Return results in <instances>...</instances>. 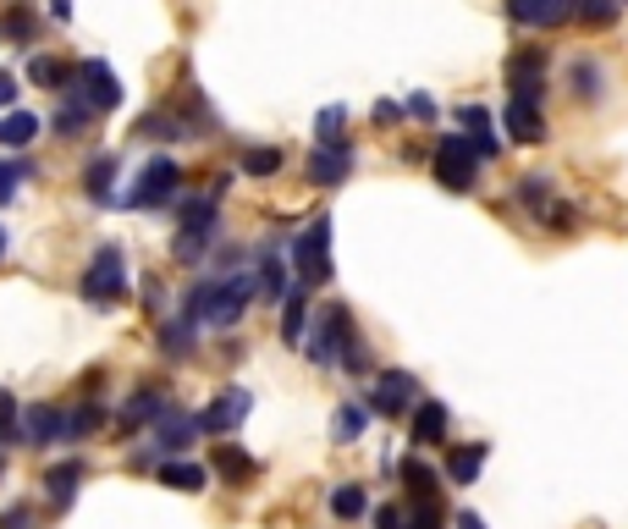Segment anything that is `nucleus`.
<instances>
[{"label":"nucleus","instance_id":"nucleus-1","mask_svg":"<svg viewBox=\"0 0 628 529\" xmlns=\"http://www.w3.org/2000/svg\"><path fill=\"white\" fill-rule=\"evenodd\" d=\"M254 304V276L248 271H221V276H205L188 298H183V315L194 325H210V331H232Z\"/></svg>","mask_w":628,"mask_h":529},{"label":"nucleus","instance_id":"nucleus-2","mask_svg":"<svg viewBox=\"0 0 628 529\" xmlns=\"http://www.w3.org/2000/svg\"><path fill=\"white\" fill-rule=\"evenodd\" d=\"M216 237H221V199L216 194L183 199V210H176V237H171L176 264H205Z\"/></svg>","mask_w":628,"mask_h":529},{"label":"nucleus","instance_id":"nucleus-3","mask_svg":"<svg viewBox=\"0 0 628 529\" xmlns=\"http://www.w3.org/2000/svg\"><path fill=\"white\" fill-rule=\"evenodd\" d=\"M435 183H441L446 194H475V183H480V155H475L469 133H441V144H435Z\"/></svg>","mask_w":628,"mask_h":529},{"label":"nucleus","instance_id":"nucleus-4","mask_svg":"<svg viewBox=\"0 0 628 529\" xmlns=\"http://www.w3.org/2000/svg\"><path fill=\"white\" fill-rule=\"evenodd\" d=\"M77 293H83L88 304H122V298H127V254H122L116 243H100V248H95V264H88L83 282H77Z\"/></svg>","mask_w":628,"mask_h":529},{"label":"nucleus","instance_id":"nucleus-5","mask_svg":"<svg viewBox=\"0 0 628 529\" xmlns=\"http://www.w3.org/2000/svg\"><path fill=\"white\" fill-rule=\"evenodd\" d=\"M293 271H298V287L331 282V216H309V226L293 243Z\"/></svg>","mask_w":628,"mask_h":529},{"label":"nucleus","instance_id":"nucleus-6","mask_svg":"<svg viewBox=\"0 0 628 529\" xmlns=\"http://www.w3.org/2000/svg\"><path fill=\"white\" fill-rule=\"evenodd\" d=\"M353 342V309L347 304H325L320 309V325L309 331V342H304V359L315 365V370H331V365H342V347Z\"/></svg>","mask_w":628,"mask_h":529},{"label":"nucleus","instance_id":"nucleus-7","mask_svg":"<svg viewBox=\"0 0 628 529\" xmlns=\"http://www.w3.org/2000/svg\"><path fill=\"white\" fill-rule=\"evenodd\" d=\"M176 188H183V165H176L171 155H155V160L138 171V183L122 194V205H133V210H160V205H171Z\"/></svg>","mask_w":628,"mask_h":529},{"label":"nucleus","instance_id":"nucleus-8","mask_svg":"<svg viewBox=\"0 0 628 529\" xmlns=\"http://www.w3.org/2000/svg\"><path fill=\"white\" fill-rule=\"evenodd\" d=\"M194 435H199V419H194V414H183V408L171 403V408L160 414V425H155V441L138 453V464H155V458H160V464H171V458H183V453L194 447Z\"/></svg>","mask_w":628,"mask_h":529},{"label":"nucleus","instance_id":"nucleus-9","mask_svg":"<svg viewBox=\"0 0 628 529\" xmlns=\"http://www.w3.org/2000/svg\"><path fill=\"white\" fill-rule=\"evenodd\" d=\"M370 414H381V419H403V414H414L419 408V381L408 376V370H386V376H375V386H370V403H365Z\"/></svg>","mask_w":628,"mask_h":529},{"label":"nucleus","instance_id":"nucleus-10","mask_svg":"<svg viewBox=\"0 0 628 529\" xmlns=\"http://www.w3.org/2000/svg\"><path fill=\"white\" fill-rule=\"evenodd\" d=\"M248 408H254V392H248V386H221V392L210 397V408L199 414V430L226 435V430H237V425L248 419Z\"/></svg>","mask_w":628,"mask_h":529},{"label":"nucleus","instance_id":"nucleus-11","mask_svg":"<svg viewBox=\"0 0 628 529\" xmlns=\"http://www.w3.org/2000/svg\"><path fill=\"white\" fill-rule=\"evenodd\" d=\"M77 100H88L95 111H116L122 106V83H116V72L106 66V61H83L77 66V88H72Z\"/></svg>","mask_w":628,"mask_h":529},{"label":"nucleus","instance_id":"nucleus-12","mask_svg":"<svg viewBox=\"0 0 628 529\" xmlns=\"http://www.w3.org/2000/svg\"><path fill=\"white\" fill-rule=\"evenodd\" d=\"M61 430H66V414L56 403H34L17 419V441H23V447H61Z\"/></svg>","mask_w":628,"mask_h":529},{"label":"nucleus","instance_id":"nucleus-13","mask_svg":"<svg viewBox=\"0 0 628 529\" xmlns=\"http://www.w3.org/2000/svg\"><path fill=\"white\" fill-rule=\"evenodd\" d=\"M507 17L518 28H563L568 17H579V0H507Z\"/></svg>","mask_w":628,"mask_h":529},{"label":"nucleus","instance_id":"nucleus-14","mask_svg":"<svg viewBox=\"0 0 628 529\" xmlns=\"http://www.w3.org/2000/svg\"><path fill=\"white\" fill-rule=\"evenodd\" d=\"M171 408V397L160 392V386H138L127 403H122V414H116V425H122V435L127 430H144V425H160V414Z\"/></svg>","mask_w":628,"mask_h":529},{"label":"nucleus","instance_id":"nucleus-15","mask_svg":"<svg viewBox=\"0 0 628 529\" xmlns=\"http://www.w3.org/2000/svg\"><path fill=\"white\" fill-rule=\"evenodd\" d=\"M254 293L264 298V304H282L293 287H287V259L276 254V248H264L259 254V264H254Z\"/></svg>","mask_w":628,"mask_h":529},{"label":"nucleus","instance_id":"nucleus-16","mask_svg":"<svg viewBox=\"0 0 628 529\" xmlns=\"http://www.w3.org/2000/svg\"><path fill=\"white\" fill-rule=\"evenodd\" d=\"M309 320H315L309 287H293V293L282 298V342H287V347H304V342H309Z\"/></svg>","mask_w":628,"mask_h":529},{"label":"nucleus","instance_id":"nucleus-17","mask_svg":"<svg viewBox=\"0 0 628 529\" xmlns=\"http://www.w3.org/2000/svg\"><path fill=\"white\" fill-rule=\"evenodd\" d=\"M83 480H88V464H83V458H66V464H56V469H45V480H39V485H45V496H50V502H56V507L66 513Z\"/></svg>","mask_w":628,"mask_h":529},{"label":"nucleus","instance_id":"nucleus-18","mask_svg":"<svg viewBox=\"0 0 628 529\" xmlns=\"http://www.w3.org/2000/svg\"><path fill=\"white\" fill-rule=\"evenodd\" d=\"M347 176H353V144H347V149H315V155H309V183L342 188Z\"/></svg>","mask_w":628,"mask_h":529},{"label":"nucleus","instance_id":"nucleus-19","mask_svg":"<svg viewBox=\"0 0 628 529\" xmlns=\"http://www.w3.org/2000/svg\"><path fill=\"white\" fill-rule=\"evenodd\" d=\"M216 475L226 480V485H254L259 480V458H248L243 447H232V441H216Z\"/></svg>","mask_w":628,"mask_h":529},{"label":"nucleus","instance_id":"nucleus-20","mask_svg":"<svg viewBox=\"0 0 628 529\" xmlns=\"http://www.w3.org/2000/svg\"><path fill=\"white\" fill-rule=\"evenodd\" d=\"M408 441H414V447H435V441H446V408H441L435 397H419L414 425H408Z\"/></svg>","mask_w":628,"mask_h":529},{"label":"nucleus","instance_id":"nucleus-21","mask_svg":"<svg viewBox=\"0 0 628 529\" xmlns=\"http://www.w3.org/2000/svg\"><path fill=\"white\" fill-rule=\"evenodd\" d=\"M502 122H507V133L518 144H541L546 138V116H541V106H529V100H507Z\"/></svg>","mask_w":628,"mask_h":529},{"label":"nucleus","instance_id":"nucleus-22","mask_svg":"<svg viewBox=\"0 0 628 529\" xmlns=\"http://www.w3.org/2000/svg\"><path fill=\"white\" fill-rule=\"evenodd\" d=\"M194 342H199V325L188 320V315H176V320H165L160 325V359H194Z\"/></svg>","mask_w":628,"mask_h":529},{"label":"nucleus","instance_id":"nucleus-23","mask_svg":"<svg viewBox=\"0 0 628 529\" xmlns=\"http://www.w3.org/2000/svg\"><path fill=\"white\" fill-rule=\"evenodd\" d=\"M485 458H491V447H485V441L453 447V458H446V480H453V485H475V480H480V469H485Z\"/></svg>","mask_w":628,"mask_h":529},{"label":"nucleus","instance_id":"nucleus-24","mask_svg":"<svg viewBox=\"0 0 628 529\" xmlns=\"http://www.w3.org/2000/svg\"><path fill=\"white\" fill-rule=\"evenodd\" d=\"M458 122L469 127L475 155H480V160H496V149H502V144H496V133H491V111H485V106H464V111H458Z\"/></svg>","mask_w":628,"mask_h":529},{"label":"nucleus","instance_id":"nucleus-25","mask_svg":"<svg viewBox=\"0 0 628 529\" xmlns=\"http://www.w3.org/2000/svg\"><path fill=\"white\" fill-rule=\"evenodd\" d=\"M160 485L183 491V496H199V491L210 485V475H205L199 464H188V458H171V464H160Z\"/></svg>","mask_w":628,"mask_h":529},{"label":"nucleus","instance_id":"nucleus-26","mask_svg":"<svg viewBox=\"0 0 628 529\" xmlns=\"http://www.w3.org/2000/svg\"><path fill=\"white\" fill-rule=\"evenodd\" d=\"M116 165H122L116 155H95V160H88V165H83V194L106 205V199H111V183H116Z\"/></svg>","mask_w":628,"mask_h":529},{"label":"nucleus","instance_id":"nucleus-27","mask_svg":"<svg viewBox=\"0 0 628 529\" xmlns=\"http://www.w3.org/2000/svg\"><path fill=\"white\" fill-rule=\"evenodd\" d=\"M28 77L39 83V88H77V66H66V61H56V56H34L28 61Z\"/></svg>","mask_w":628,"mask_h":529},{"label":"nucleus","instance_id":"nucleus-28","mask_svg":"<svg viewBox=\"0 0 628 529\" xmlns=\"http://www.w3.org/2000/svg\"><path fill=\"white\" fill-rule=\"evenodd\" d=\"M88 122H95V106H88V100H77V95H66V106L56 111V138H83L88 133Z\"/></svg>","mask_w":628,"mask_h":529},{"label":"nucleus","instance_id":"nucleus-29","mask_svg":"<svg viewBox=\"0 0 628 529\" xmlns=\"http://www.w3.org/2000/svg\"><path fill=\"white\" fill-rule=\"evenodd\" d=\"M397 475H403V485H408V496H414V507H424V502H435V491H441V485H435V469H430V464H419V458H408V464H403Z\"/></svg>","mask_w":628,"mask_h":529},{"label":"nucleus","instance_id":"nucleus-30","mask_svg":"<svg viewBox=\"0 0 628 529\" xmlns=\"http://www.w3.org/2000/svg\"><path fill=\"white\" fill-rule=\"evenodd\" d=\"M34 138H39V116H34V111L0 116V144H7V149H28Z\"/></svg>","mask_w":628,"mask_h":529},{"label":"nucleus","instance_id":"nucleus-31","mask_svg":"<svg viewBox=\"0 0 628 529\" xmlns=\"http://www.w3.org/2000/svg\"><path fill=\"white\" fill-rule=\"evenodd\" d=\"M365 425H370V408L342 403V408L331 414V441H342V447H347V441H358V435H365Z\"/></svg>","mask_w":628,"mask_h":529},{"label":"nucleus","instance_id":"nucleus-32","mask_svg":"<svg viewBox=\"0 0 628 529\" xmlns=\"http://www.w3.org/2000/svg\"><path fill=\"white\" fill-rule=\"evenodd\" d=\"M347 106H325L320 116H315V138H320V149H347Z\"/></svg>","mask_w":628,"mask_h":529},{"label":"nucleus","instance_id":"nucleus-33","mask_svg":"<svg viewBox=\"0 0 628 529\" xmlns=\"http://www.w3.org/2000/svg\"><path fill=\"white\" fill-rule=\"evenodd\" d=\"M574 95H579V100H601V95H606V72H601V61H590V56L574 61Z\"/></svg>","mask_w":628,"mask_h":529},{"label":"nucleus","instance_id":"nucleus-34","mask_svg":"<svg viewBox=\"0 0 628 529\" xmlns=\"http://www.w3.org/2000/svg\"><path fill=\"white\" fill-rule=\"evenodd\" d=\"M106 425V408L100 403H77L72 414H66V430H61V441H83V435H95Z\"/></svg>","mask_w":628,"mask_h":529},{"label":"nucleus","instance_id":"nucleus-35","mask_svg":"<svg viewBox=\"0 0 628 529\" xmlns=\"http://www.w3.org/2000/svg\"><path fill=\"white\" fill-rule=\"evenodd\" d=\"M138 138H194V133H188V122L176 116V111H149L138 122Z\"/></svg>","mask_w":628,"mask_h":529},{"label":"nucleus","instance_id":"nucleus-36","mask_svg":"<svg viewBox=\"0 0 628 529\" xmlns=\"http://www.w3.org/2000/svg\"><path fill=\"white\" fill-rule=\"evenodd\" d=\"M331 513H336L342 524L365 518V513H370V496H365V485H336V491H331Z\"/></svg>","mask_w":628,"mask_h":529},{"label":"nucleus","instance_id":"nucleus-37","mask_svg":"<svg viewBox=\"0 0 628 529\" xmlns=\"http://www.w3.org/2000/svg\"><path fill=\"white\" fill-rule=\"evenodd\" d=\"M552 194H557V188H552V176H546V171H529L524 183H518V199H524L534 216H541V210L552 205Z\"/></svg>","mask_w":628,"mask_h":529},{"label":"nucleus","instance_id":"nucleus-38","mask_svg":"<svg viewBox=\"0 0 628 529\" xmlns=\"http://www.w3.org/2000/svg\"><path fill=\"white\" fill-rule=\"evenodd\" d=\"M243 176H276L282 171V149H243Z\"/></svg>","mask_w":628,"mask_h":529},{"label":"nucleus","instance_id":"nucleus-39","mask_svg":"<svg viewBox=\"0 0 628 529\" xmlns=\"http://www.w3.org/2000/svg\"><path fill=\"white\" fill-rule=\"evenodd\" d=\"M579 17H584L590 28H612V23L623 17V0H579Z\"/></svg>","mask_w":628,"mask_h":529},{"label":"nucleus","instance_id":"nucleus-40","mask_svg":"<svg viewBox=\"0 0 628 529\" xmlns=\"http://www.w3.org/2000/svg\"><path fill=\"white\" fill-rule=\"evenodd\" d=\"M370 365H375V359H370V347H365V336L353 331V342L342 347V370H347V376H370Z\"/></svg>","mask_w":628,"mask_h":529},{"label":"nucleus","instance_id":"nucleus-41","mask_svg":"<svg viewBox=\"0 0 628 529\" xmlns=\"http://www.w3.org/2000/svg\"><path fill=\"white\" fill-rule=\"evenodd\" d=\"M541 221H546L552 232H574V226H579V210H574V205H563V199H552V205L541 210Z\"/></svg>","mask_w":628,"mask_h":529},{"label":"nucleus","instance_id":"nucleus-42","mask_svg":"<svg viewBox=\"0 0 628 529\" xmlns=\"http://www.w3.org/2000/svg\"><path fill=\"white\" fill-rule=\"evenodd\" d=\"M23 176H28V165H23V160H0V205H12V194H17Z\"/></svg>","mask_w":628,"mask_h":529},{"label":"nucleus","instance_id":"nucleus-43","mask_svg":"<svg viewBox=\"0 0 628 529\" xmlns=\"http://www.w3.org/2000/svg\"><path fill=\"white\" fill-rule=\"evenodd\" d=\"M17 419H23L17 397H12V392H0V441H17Z\"/></svg>","mask_w":628,"mask_h":529},{"label":"nucleus","instance_id":"nucleus-44","mask_svg":"<svg viewBox=\"0 0 628 529\" xmlns=\"http://www.w3.org/2000/svg\"><path fill=\"white\" fill-rule=\"evenodd\" d=\"M0 34L17 39V45H28V39H34V17H28V12H7V17H0Z\"/></svg>","mask_w":628,"mask_h":529},{"label":"nucleus","instance_id":"nucleus-45","mask_svg":"<svg viewBox=\"0 0 628 529\" xmlns=\"http://www.w3.org/2000/svg\"><path fill=\"white\" fill-rule=\"evenodd\" d=\"M408 529H441V507H435V502L414 507V513H408Z\"/></svg>","mask_w":628,"mask_h":529},{"label":"nucleus","instance_id":"nucleus-46","mask_svg":"<svg viewBox=\"0 0 628 529\" xmlns=\"http://www.w3.org/2000/svg\"><path fill=\"white\" fill-rule=\"evenodd\" d=\"M0 529H34V507H7V513H0Z\"/></svg>","mask_w":628,"mask_h":529},{"label":"nucleus","instance_id":"nucleus-47","mask_svg":"<svg viewBox=\"0 0 628 529\" xmlns=\"http://www.w3.org/2000/svg\"><path fill=\"white\" fill-rule=\"evenodd\" d=\"M375 529H408V513L386 502V507H375Z\"/></svg>","mask_w":628,"mask_h":529},{"label":"nucleus","instance_id":"nucleus-48","mask_svg":"<svg viewBox=\"0 0 628 529\" xmlns=\"http://www.w3.org/2000/svg\"><path fill=\"white\" fill-rule=\"evenodd\" d=\"M12 106H17V77L0 72V111H12Z\"/></svg>","mask_w":628,"mask_h":529},{"label":"nucleus","instance_id":"nucleus-49","mask_svg":"<svg viewBox=\"0 0 628 529\" xmlns=\"http://www.w3.org/2000/svg\"><path fill=\"white\" fill-rule=\"evenodd\" d=\"M408 116L430 122V116H435V100H430V95H414V100H408Z\"/></svg>","mask_w":628,"mask_h":529},{"label":"nucleus","instance_id":"nucleus-50","mask_svg":"<svg viewBox=\"0 0 628 529\" xmlns=\"http://www.w3.org/2000/svg\"><path fill=\"white\" fill-rule=\"evenodd\" d=\"M397 116H403V111H397L392 100H381V106H375V122H381V127H386V122H397Z\"/></svg>","mask_w":628,"mask_h":529},{"label":"nucleus","instance_id":"nucleus-51","mask_svg":"<svg viewBox=\"0 0 628 529\" xmlns=\"http://www.w3.org/2000/svg\"><path fill=\"white\" fill-rule=\"evenodd\" d=\"M458 529H485V518L480 513H458Z\"/></svg>","mask_w":628,"mask_h":529},{"label":"nucleus","instance_id":"nucleus-52","mask_svg":"<svg viewBox=\"0 0 628 529\" xmlns=\"http://www.w3.org/2000/svg\"><path fill=\"white\" fill-rule=\"evenodd\" d=\"M50 12H56V17L66 23V17H72V0H50Z\"/></svg>","mask_w":628,"mask_h":529},{"label":"nucleus","instance_id":"nucleus-53","mask_svg":"<svg viewBox=\"0 0 628 529\" xmlns=\"http://www.w3.org/2000/svg\"><path fill=\"white\" fill-rule=\"evenodd\" d=\"M0 254H7V232H0Z\"/></svg>","mask_w":628,"mask_h":529},{"label":"nucleus","instance_id":"nucleus-54","mask_svg":"<svg viewBox=\"0 0 628 529\" xmlns=\"http://www.w3.org/2000/svg\"><path fill=\"white\" fill-rule=\"evenodd\" d=\"M0 475H7V458H0Z\"/></svg>","mask_w":628,"mask_h":529},{"label":"nucleus","instance_id":"nucleus-55","mask_svg":"<svg viewBox=\"0 0 628 529\" xmlns=\"http://www.w3.org/2000/svg\"><path fill=\"white\" fill-rule=\"evenodd\" d=\"M623 7H628V0H623Z\"/></svg>","mask_w":628,"mask_h":529}]
</instances>
